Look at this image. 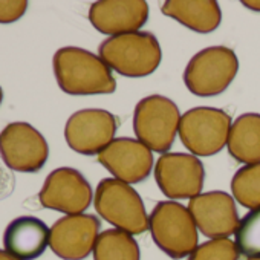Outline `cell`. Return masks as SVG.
<instances>
[{
	"mask_svg": "<svg viewBox=\"0 0 260 260\" xmlns=\"http://www.w3.org/2000/svg\"><path fill=\"white\" fill-rule=\"evenodd\" d=\"M226 147L237 162L260 164V113L249 112L234 119Z\"/></svg>",
	"mask_w": 260,
	"mask_h": 260,
	"instance_id": "obj_18",
	"label": "cell"
},
{
	"mask_svg": "<svg viewBox=\"0 0 260 260\" xmlns=\"http://www.w3.org/2000/svg\"><path fill=\"white\" fill-rule=\"evenodd\" d=\"M188 211L198 230L208 239H228L239 228L234 198L225 191H207L190 199Z\"/></svg>",
	"mask_w": 260,
	"mask_h": 260,
	"instance_id": "obj_13",
	"label": "cell"
},
{
	"mask_svg": "<svg viewBox=\"0 0 260 260\" xmlns=\"http://www.w3.org/2000/svg\"><path fill=\"white\" fill-rule=\"evenodd\" d=\"M239 71L236 52L226 46H210L191 57L184 83L196 96H216L228 89Z\"/></svg>",
	"mask_w": 260,
	"mask_h": 260,
	"instance_id": "obj_6",
	"label": "cell"
},
{
	"mask_svg": "<svg viewBox=\"0 0 260 260\" xmlns=\"http://www.w3.org/2000/svg\"><path fill=\"white\" fill-rule=\"evenodd\" d=\"M2 100H4V90L0 87V104H2Z\"/></svg>",
	"mask_w": 260,
	"mask_h": 260,
	"instance_id": "obj_27",
	"label": "cell"
},
{
	"mask_svg": "<svg viewBox=\"0 0 260 260\" xmlns=\"http://www.w3.org/2000/svg\"><path fill=\"white\" fill-rule=\"evenodd\" d=\"M231 124V116L222 109L194 107L181 116L178 134L191 155L213 156L228 144Z\"/></svg>",
	"mask_w": 260,
	"mask_h": 260,
	"instance_id": "obj_7",
	"label": "cell"
},
{
	"mask_svg": "<svg viewBox=\"0 0 260 260\" xmlns=\"http://www.w3.org/2000/svg\"><path fill=\"white\" fill-rule=\"evenodd\" d=\"M92 198L90 184L72 167H60L51 172L39 193L43 208L55 210L66 216L83 214L90 207Z\"/></svg>",
	"mask_w": 260,
	"mask_h": 260,
	"instance_id": "obj_10",
	"label": "cell"
},
{
	"mask_svg": "<svg viewBox=\"0 0 260 260\" xmlns=\"http://www.w3.org/2000/svg\"><path fill=\"white\" fill-rule=\"evenodd\" d=\"M96 213L115 230L130 236L143 234L149 230V216L141 196L128 184L118 179H103L93 198Z\"/></svg>",
	"mask_w": 260,
	"mask_h": 260,
	"instance_id": "obj_3",
	"label": "cell"
},
{
	"mask_svg": "<svg viewBox=\"0 0 260 260\" xmlns=\"http://www.w3.org/2000/svg\"><path fill=\"white\" fill-rule=\"evenodd\" d=\"M181 112L176 103L162 95L143 98L134 112V132L152 152L167 153L179 132Z\"/></svg>",
	"mask_w": 260,
	"mask_h": 260,
	"instance_id": "obj_5",
	"label": "cell"
},
{
	"mask_svg": "<svg viewBox=\"0 0 260 260\" xmlns=\"http://www.w3.org/2000/svg\"><path fill=\"white\" fill-rule=\"evenodd\" d=\"M54 75L68 95H107L116 90L109 66L90 51L77 46L58 49L52 58Z\"/></svg>",
	"mask_w": 260,
	"mask_h": 260,
	"instance_id": "obj_1",
	"label": "cell"
},
{
	"mask_svg": "<svg viewBox=\"0 0 260 260\" xmlns=\"http://www.w3.org/2000/svg\"><path fill=\"white\" fill-rule=\"evenodd\" d=\"M239 252L248 258H260V208L248 211L236 231Z\"/></svg>",
	"mask_w": 260,
	"mask_h": 260,
	"instance_id": "obj_21",
	"label": "cell"
},
{
	"mask_svg": "<svg viewBox=\"0 0 260 260\" xmlns=\"http://www.w3.org/2000/svg\"><path fill=\"white\" fill-rule=\"evenodd\" d=\"M51 228L39 217L20 216L8 223L4 248L19 260H36L49 246Z\"/></svg>",
	"mask_w": 260,
	"mask_h": 260,
	"instance_id": "obj_16",
	"label": "cell"
},
{
	"mask_svg": "<svg viewBox=\"0 0 260 260\" xmlns=\"http://www.w3.org/2000/svg\"><path fill=\"white\" fill-rule=\"evenodd\" d=\"M161 13L199 34L216 31L222 22V11L214 0H169Z\"/></svg>",
	"mask_w": 260,
	"mask_h": 260,
	"instance_id": "obj_17",
	"label": "cell"
},
{
	"mask_svg": "<svg viewBox=\"0 0 260 260\" xmlns=\"http://www.w3.org/2000/svg\"><path fill=\"white\" fill-rule=\"evenodd\" d=\"M239 248L230 239H211L199 245L188 260H239Z\"/></svg>",
	"mask_w": 260,
	"mask_h": 260,
	"instance_id": "obj_22",
	"label": "cell"
},
{
	"mask_svg": "<svg viewBox=\"0 0 260 260\" xmlns=\"http://www.w3.org/2000/svg\"><path fill=\"white\" fill-rule=\"evenodd\" d=\"M243 7L252 10V11H260V2H251V0H243L242 2Z\"/></svg>",
	"mask_w": 260,
	"mask_h": 260,
	"instance_id": "obj_25",
	"label": "cell"
},
{
	"mask_svg": "<svg viewBox=\"0 0 260 260\" xmlns=\"http://www.w3.org/2000/svg\"><path fill=\"white\" fill-rule=\"evenodd\" d=\"M118 119L104 109H83L69 116L64 125L68 146L84 156L100 155L113 140Z\"/></svg>",
	"mask_w": 260,
	"mask_h": 260,
	"instance_id": "obj_9",
	"label": "cell"
},
{
	"mask_svg": "<svg viewBox=\"0 0 260 260\" xmlns=\"http://www.w3.org/2000/svg\"><path fill=\"white\" fill-rule=\"evenodd\" d=\"M155 179L169 199H193L204 188L205 170L194 155L164 153L156 161Z\"/></svg>",
	"mask_w": 260,
	"mask_h": 260,
	"instance_id": "obj_11",
	"label": "cell"
},
{
	"mask_svg": "<svg viewBox=\"0 0 260 260\" xmlns=\"http://www.w3.org/2000/svg\"><path fill=\"white\" fill-rule=\"evenodd\" d=\"M16 188V176L13 170L7 166V162L0 156V201L7 199L13 194Z\"/></svg>",
	"mask_w": 260,
	"mask_h": 260,
	"instance_id": "obj_24",
	"label": "cell"
},
{
	"mask_svg": "<svg viewBox=\"0 0 260 260\" xmlns=\"http://www.w3.org/2000/svg\"><path fill=\"white\" fill-rule=\"evenodd\" d=\"M246 260H260V258H246Z\"/></svg>",
	"mask_w": 260,
	"mask_h": 260,
	"instance_id": "obj_28",
	"label": "cell"
},
{
	"mask_svg": "<svg viewBox=\"0 0 260 260\" xmlns=\"http://www.w3.org/2000/svg\"><path fill=\"white\" fill-rule=\"evenodd\" d=\"M93 260H140V245L124 231L119 230H106L100 233L95 248Z\"/></svg>",
	"mask_w": 260,
	"mask_h": 260,
	"instance_id": "obj_19",
	"label": "cell"
},
{
	"mask_svg": "<svg viewBox=\"0 0 260 260\" xmlns=\"http://www.w3.org/2000/svg\"><path fill=\"white\" fill-rule=\"evenodd\" d=\"M98 162L112 176L125 184L146 181L153 169L152 150L134 138H115L100 155Z\"/></svg>",
	"mask_w": 260,
	"mask_h": 260,
	"instance_id": "obj_14",
	"label": "cell"
},
{
	"mask_svg": "<svg viewBox=\"0 0 260 260\" xmlns=\"http://www.w3.org/2000/svg\"><path fill=\"white\" fill-rule=\"evenodd\" d=\"M0 156L13 172L37 173L49 156L45 137L29 122H11L0 132Z\"/></svg>",
	"mask_w": 260,
	"mask_h": 260,
	"instance_id": "obj_8",
	"label": "cell"
},
{
	"mask_svg": "<svg viewBox=\"0 0 260 260\" xmlns=\"http://www.w3.org/2000/svg\"><path fill=\"white\" fill-rule=\"evenodd\" d=\"M0 260H19V258H16L14 255H11L5 249H0Z\"/></svg>",
	"mask_w": 260,
	"mask_h": 260,
	"instance_id": "obj_26",
	"label": "cell"
},
{
	"mask_svg": "<svg viewBox=\"0 0 260 260\" xmlns=\"http://www.w3.org/2000/svg\"><path fill=\"white\" fill-rule=\"evenodd\" d=\"M28 8L26 0H4L0 2V23H14L20 20Z\"/></svg>",
	"mask_w": 260,
	"mask_h": 260,
	"instance_id": "obj_23",
	"label": "cell"
},
{
	"mask_svg": "<svg viewBox=\"0 0 260 260\" xmlns=\"http://www.w3.org/2000/svg\"><path fill=\"white\" fill-rule=\"evenodd\" d=\"M234 201L245 208H260V164L245 166L236 172L231 179Z\"/></svg>",
	"mask_w": 260,
	"mask_h": 260,
	"instance_id": "obj_20",
	"label": "cell"
},
{
	"mask_svg": "<svg viewBox=\"0 0 260 260\" xmlns=\"http://www.w3.org/2000/svg\"><path fill=\"white\" fill-rule=\"evenodd\" d=\"M101 222L93 214L63 216L51 226L49 248L63 260H84L93 252Z\"/></svg>",
	"mask_w": 260,
	"mask_h": 260,
	"instance_id": "obj_12",
	"label": "cell"
},
{
	"mask_svg": "<svg viewBox=\"0 0 260 260\" xmlns=\"http://www.w3.org/2000/svg\"><path fill=\"white\" fill-rule=\"evenodd\" d=\"M89 20L96 31L110 37L138 32L149 20V4L144 0H100L92 4Z\"/></svg>",
	"mask_w": 260,
	"mask_h": 260,
	"instance_id": "obj_15",
	"label": "cell"
},
{
	"mask_svg": "<svg viewBox=\"0 0 260 260\" xmlns=\"http://www.w3.org/2000/svg\"><path fill=\"white\" fill-rule=\"evenodd\" d=\"M149 230L156 246L175 260L190 257L199 246L198 226L182 204L162 201L149 216Z\"/></svg>",
	"mask_w": 260,
	"mask_h": 260,
	"instance_id": "obj_4",
	"label": "cell"
},
{
	"mask_svg": "<svg viewBox=\"0 0 260 260\" xmlns=\"http://www.w3.org/2000/svg\"><path fill=\"white\" fill-rule=\"evenodd\" d=\"M98 55L119 75L141 78L159 68L162 49L152 32L138 31L106 39L98 48Z\"/></svg>",
	"mask_w": 260,
	"mask_h": 260,
	"instance_id": "obj_2",
	"label": "cell"
}]
</instances>
